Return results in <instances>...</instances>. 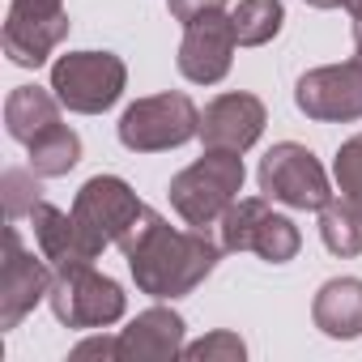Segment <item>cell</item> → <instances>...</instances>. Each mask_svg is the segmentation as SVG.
Listing matches in <instances>:
<instances>
[{"instance_id":"6da1fadb","label":"cell","mask_w":362,"mask_h":362,"mask_svg":"<svg viewBox=\"0 0 362 362\" xmlns=\"http://www.w3.org/2000/svg\"><path fill=\"white\" fill-rule=\"evenodd\" d=\"M119 252L128 256L132 281L149 298H184L192 294L222 260V243L209 239V230H175L162 214L145 205L136 226L119 239Z\"/></svg>"},{"instance_id":"7a4b0ae2","label":"cell","mask_w":362,"mask_h":362,"mask_svg":"<svg viewBox=\"0 0 362 362\" xmlns=\"http://www.w3.org/2000/svg\"><path fill=\"white\" fill-rule=\"evenodd\" d=\"M166 192H170V209L188 226L209 230L243 192V158L235 149H205V158H197L170 179Z\"/></svg>"},{"instance_id":"3957f363","label":"cell","mask_w":362,"mask_h":362,"mask_svg":"<svg viewBox=\"0 0 362 362\" xmlns=\"http://www.w3.org/2000/svg\"><path fill=\"white\" fill-rule=\"evenodd\" d=\"M201 136V111L188 94H153V98H136L124 115H119V141L132 153H162V149H179L184 141Z\"/></svg>"},{"instance_id":"277c9868","label":"cell","mask_w":362,"mask_h":362,"mask_svg":"<svg viewBox=\"0 0 362 362\" xmlns=\"http://www.w3.org/2000/svg\"><path fill=\"white\" fill-rule=\"evenodd\" d=\"M128 86V69L111 52H69L52 64V90L56 98L77 115H103L119 103Z\"/></svg>"},{"instance_id":"5b68a950","label":"cell","mask_w":362,"mask_h":362,"mask_svg":"<svg viewBox=\"0 0 362 362\" xmlns=\"http://www.w3.org/2000/svg\"><path fill=\"white\" fill-rule=\"evenodd\" d=\"M56 320L64 328H107L124 315L128 298L124 286L111 281L107 273H98L94 264H69L56 269L52 277V294H47Z\"/></svg>"},{"instance_id":"8992f818","label":"cell","mask_w":362,"mask_h":362,"mask_svg":"<svg viewBox=\"0 0 362 362\" xmlns=\"http://www.w3.org/2000/svg\"><path fill=\"white\" fill-rule=\"evenodd\" d=\"M218 243H222V252H256L269 264H286V260L298 256L303 235L290 218L273 214L260 197H247V201H235L222 214Z\"/></svg>"},{"instance_id":"52a82bcc","label":"cell","mask_w":362,"mask_h":362,"mask_svg":"<svg viewBox=\"0 0 362 362\" xmlns=\"http://www.w3.org/2000/svg\"><path fill=\"white\" fill-rule=\"evenodd\" d=\"M260 192L290 209H324L332 201L320 158L298 141H281L260 158Z\"/></svg>"},{"instance_id":"ba28073f","label":"cell","mask_w":362,"mask_h":362,"mask_svg":"<svg viewBox=\"0 0 362 362\" xmlns=\"http://www.w3.org/2000/svg\"><path fill=\"white\" fill-rule=\"evenodd\" d=\"M64 0H13L5 18V56L18 69H43L47 56L69 39Z\"/></svg>"},{"instance_id":"9c48e42d","label":"cell","mask_w":362,"mask_h":362,"mask_svg":"<svg viewBox=\"0 0 362 362\" xmlns=\"http://www.w3.org/2000/svg\"><path fill=\"white\" fill-rule=\"evenodd\" d=\"M294 103L307 119L320 124H349L362 119V47L345 64H324L298 77Z\"/></svg>"},{"instance_id":"30bf717a","label":"cell","mask_w":362,"mask_h":362,"mask_svg":"<svg viewBox=\"0 0 362 362\" xmlns=\"http://www.w3.org/2000/svg\"><path fill=\"white\" fill-rule=\"evenodd\" d=\"M52 277L56 269L43 260V252H26L18 222H9L5 230V260H0V328H18L47 294H52Z\"/></svg>"},{"instance_id":"8fae6325","label":"cell","mask_w":362,"mask_h":362,"mask_svg":"<svg viewBox=\"0 0 362 362\" xmlns=\"http://www.w3.org/2000/svg\"><path fill=\"white\" fill-rule=\"evenodd\" d=\"M141 214H145V205L136 201V192L119 175H94L73 197V218L107 247H119V239L136 226Z\"/></svg>"},{"instance_id":"7c38bea8","label":"cell","mask_w":362,"mask_h":362,"mask_svg":"<svg viewBox=\"0 0 362 362\" xmlns=\"http://www.w3.org/2000/svg\"><path fill=\"white\" fill-rule=\"evenodd\" d=\"M235 47H239V39H235L230 13L214 9V13H201L184 26V43H179L175 64L197 86H218L235 64Z\"/></svg>"},{"instance_id":"4fadbf2b","label":"cell","mask_w":362,"mask_h":362,"mask_svg":"<svg viewBox=\"0 0 362 362\" xmlns=\"http://www.w3.org/2000/svg\"><path fill=\"white\" fill-rule=\"evenodd\" d=\"M269 124V111L256 94H218L201 115V141L205 149H252Z\"/></svg>"},{"instance_id":"5bb4252c","label":"cell","mask_w":362,"mask_h":362,"mask_svg":"<svg viewBox=\"0 0 362 362\" xmlns=\"http://www.w3.org/2000/svg\"><path fill=\"white\" fill-rule=\"evenodd\" d=\"M30 226H35V243H39V252H43V260H47L52 269L94 264V260L103 256V247H107V243H98V239L73 218V209L64 214V209H56V205H47V201H39V205L30 209Z\"/></svg>"},{"instance_id":"9a60e30c","label":"cell","mask_w":362,"mask_h":362,"mask_svg":"<svg viewBox=\"0 0 362 362\" xmlns=\"http://www.w3.org/2000/svg\"><path fill=\"white\" fill-rule=\"evenodd\" d=\"M184 315L170 307H149L141 311L124 332H119V362H166L184 354Z\"/></svg>"},{"instance_id":"2e32d148","label":"cell","mask_w":362,"mask_h":362,"mask_svg":"<svg viewBox=\"0 0 362 362\" xmlns=\"http://www.w3.org/2000/svg\"><path fill=\"white\" fill-rule=\"evenodd\" d=\"M311 320L332 341L362 337V277H332L311 303Z\"/></svg>"},{"instance_id":"e0dca14e","label":"cell","mask_w":362,"mask_h":362,"mask_svg":"<svg viewBox=\"0 0 362 362\" xmlns=\"http://www.w3.org/2000/svg\"><path fill=\"white\" fill-rule=\"evenodd\" d=\"M60 107H64V103L56 98V90L18 86V90L5 98V128H9L13 141L30 145L39 132H47V128L60 124Z\"/></svg>"},{"instance_id":"ac0fdd59","label":"cell","mask_w":362,"mask_h":362,"mask_svg":"<svg viewBox=\"0 0 362 362\" xmlns=\"http://www.w3.org/2000/svg\"><path fill=\"white\" fill-rule=\"evenodd\" d=\"M26 149H30V170L43 175V179H60L81 162V136L73 128H64V124L39 132Z\"/></svg>"},{"instance_id":"d6986e66","label":"cell","mask_w":362,"mask_h":362,"mask_svg":"<svg viewBox=\"0 0 362 362\" xmlns=\"http://www.w3.org/2000/svg\"><path fill=\"white\" fill-rule=\"evenodd\" d=\"M320 239L332 256H362V209L345 197H332L320 209Z\"/></svg>"},{"instance_id":"ffe728a7","label":"cell","mask_w":362,"mask_h":362,"mask_svg":"<svg viewBox=\"0 0 362 362\" xmlns=\"http://www.w3.org/2000/svg\"><path fill=\"white\" fill-rule=\"evenodd\" d=\"M230 22H235L239 47H264L269 39L281 35L286 9H281V0H239L230 9Z\"/></svg>"},{"instance_id":"44dd1931","label":"cell","mask_w":362,"mask_h":362,"mask_svg":"<svg viewBox=\"0 0 362 362\" xmlns=\"http://www.w3.org/2000/svg\"><path fill=\"white\" fill-rule=\"evenodd\" d=\"M39 179L43 175H35V170H5V214H9V222H18V218H30V209L43 201V188H39Z\"/></svg>"},{"instance_id":"7402d4cb","label":"cell","mask_w":362,"mask_h":362,"mask_svg":"<svg viewBox=\"0 0 362 362\" xmlns=\"http://www.w3.org/2000/svg\"><path fill=\"white\" fill-rule=\"evenodd\" d=\"M332 175H337V188L345 201H354L362 209V132L349 136L341 149H337V162H332Z\"/></svg>"},{"instance_id":"603a6c76","label":"cell","mask_w":362,"mask_h":362,"mask_svg":"<svg viewBox=\"0 0 362 362\" xmlns=\"http://www.w3.org/2000/svg\"><path fill=\"white\" fill-rule=\"evenodd\" d=\"M179 358H192V362H243L247 358V345L235 337V332H209L201 337L197 345H184V354Z\"/></svg>"},{"instance_id":"cb8c5ba5","label":"cell","mask_w":362,"mask_h":362,"mask_svg":"<svg viewBox=\"0 0 362 362\" xmlns=\"http://www.w3.org/2000/svg\"><path fill=\"white\" fill-rule=\"evenodd\" d=\"M166 9H170V18L175 22H192V18H201V13H214V9H226V0H166Z\"/></svg>"},{"instance_id":"d4e9b609","label":"cell","mask_w":362,"mask_h":362,"mask_svg":"<svg viewBox=\"0 0 362 362\" xmlns=\"http://www.w3.org/2000/svg\"><path fill=\"white\" fill-rule=\"evenodd\" d=\"M73 358H115L119 362V337H94L73 349Z\"/></svg>"},{"instance_id":"484cf974","label":"cell","mask_w":362,"mask_h":362,"mask_svg":"<svg viewBox=\"0 0 362 362\" xmlns=\"http://www.w3.org/2000/svg\"><path fill=\"white\" fill-rule=\"evenodd\" d=\"M345 9H349V18H362V0H345Z\"/></svg>"},{"instance_id":"4316f807","label":"cell","mask_w":362,"mask_h":362,"mask_svg":"<svg viewBox=\"0 0 362 362\" xmlns=\"http://www.w3.org/2000/svg\"><path fill=\"white\" fill-rule=\"evenodd\" d=\"M354 47H362V18H354Z\"/></svg>"}]
</instances>
